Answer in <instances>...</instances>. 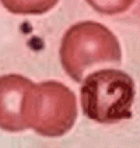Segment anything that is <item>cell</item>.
I'll use <instances>...</instances> for the list:
<instances>
[{
  "instance_id": "cell-6",
  "label": "cell",
  "mask_w": 140,
  "mask_h": 148,
  "mask_svg": "<svg viewBox=\"0 0 140 148\" xmlns=\"http://www.w3.org/2000/svg\"><path fill=\"white\" fill-rule=\"evenodd\" d=\"M94 10L102 14H119L130 8L134 0H86Z\"/></svg>"
},
{
  "instance_id": "cell-4",
  "label": "cell",
  "mask_w": 140,
  "mask_h": 148,
  "mask_svg": "<svg viewBox=\"0 0 140 148\" xmlns=\"http://www.w3.org/2000/svg\"><path fill=\"white\" fill-rule=\"evenodd\" d=\"M35 82L20 74L0 77V129L18 133L28 129V105Z\"/></svg>"
},
{
  "instance_id": "cell-5",
  "label": "cell",
  "mask_w": 140,
  "mask_h": 148,
  "mask_svg": "<svg viewBox=\"0 0 140 148\" xmlns=\"http://www.w3.org/2000/svg\"><path fill=\"white\" fill-rule=\"evenodd\" d=\"M4 8L14 14H43L58 4L59 0H0Z\"/></svg>"
},
{
  "instance_id": "cell-1",
  "label": "cell",
  "mask_w": 140,
  "mask_h": 148,
  "mask_svg": "<svg viewBox=\"0 0 140 148\" xmlns=\"http://www.w3.org/2000/svg\"><path fill=\"white\" fill-rule=\"evenodd\" d=\"M122 50L114 32L95 21L72 25L60 43L62 67L74 81H81L86 71L95 64L121 63Z\"/></svg>"
},
{
  "instance_id": "cell-2",
  "label": "cell",
  "mask_w": 140,
  "mask_h": 148,
  "mask_svg": "<svg viewBox=\"0 0 140 148\" xmlns=\"http://www.w3.org/2000/svg\"><path fill=\"white\" fill-rule=\"evenodd\" d=\"M136 88L132 77L122 70L102 69L84 80L83 110L98 123H115L130 116Z\"/></svg>"
},
{
  "instance_id": "cell-3",
  "label": "cell",
  "mask_w": 140,
  "mask_h": 148,
  "mask_svg": "<svg viewBox=\"0 0 140 148\" xmlns=\"http://www.w3.org/2000/svg\"><path fill=\"white\" fill-rule=\"evenodd\" d=\"M73 91L59 81L35 84L28 105V127L46 137H60L76 123Z\"/></svg>"
}]
</instances>
